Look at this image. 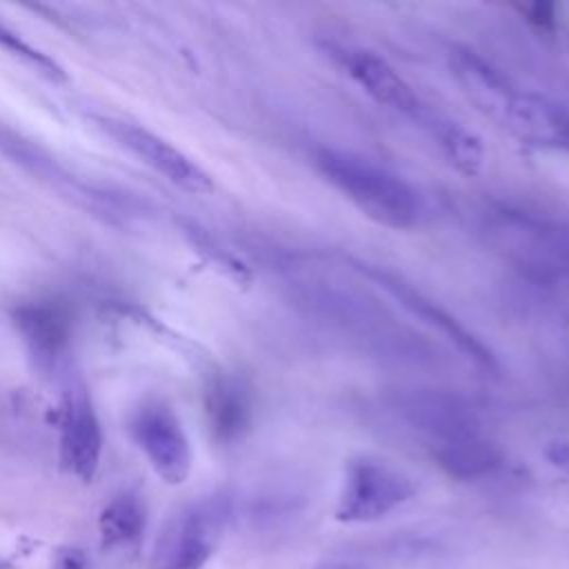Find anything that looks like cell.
Instances as JSON below:
<instances>
[{
	"label": "cell",
	"mask_w": 569,
	"mask_h": 569,
	"mask_svg": "<svg viewBox=\"0 0 569 569\" xmlns=\"http://www.w3.org/2000/svg\"><path fill=\"white\" fill-rule=\"evenodd\" d=\"M13 325L20 331L36 367L49 371L71 338V311L58 300H33L13 309Z\"/></svg>",
	"instance_id": "cell-11"
},
{
	"label": "cell",
	"mask_w": 569,
	"mask_h": 569,
	"mask_svg": "<svg viewBox=\"0 0 569 569\" xmlns=\"http://www.w3.org/2000/svg\"><path fill=\"white\" fill-rule=\"evenodd\" d=\"M0 47L4 51H9L11 56L20 58L24 64L36 69L38 73L47 76L49 80H56V82H64L67 80V71H64V67L58 60H53L49 53L40 51L38 47L29 44L27 40H22L16 31L7 29L4 24H0Z\"/></svg>",
	"instance_id": "cell-16"
},
{
	"label": "cell",
	"mask_w": 569,
	"mask_h": 569,
	"mask_svg": "<svg viewBox=\"0 0 569 569\" xmlns=\"http://www.w3.org/2000/svg\"><path fill=\"white\" fill-rule=\"evenodd\" d=\"M340 60L353 82L380 107L405 116H420L422 104L413 87L382 56L369 49H342Z\"/></svg>",
	"instance_id": "cell-12"
},
{
	"label": "cell",
	"mask_w": 569,
	"mask_h": 569,
	"mask_svg": "<svg viewBox=\"0 0 569 569\" xmlns=\"http://www.w3.org/2000/svg\"><path fill=\"white\" fill-rule=\"evenodd\" d=\"M133 436L153 471L167 485H182L193 465L189 438L180 418L164 405H147L133 420Z\"/></svg>",
	"instance_id": "cell-7"
},
{
	"label": "cell",
	"mask_w": 569,
	"mask_h": 569,
	"mask_svg": "<svg viewBox=\"0 0 569 569\" xmlns=\"http://www.w3.org/2000/svg\"><path fill=\"white\" fill-rule=\"evenodd\" d=\"M405 420L425 438L433 462L458 480H476L496 471L502 451L482 431L478 416L456 396L416 391L400 405Z\"/></svg>",
	"instance_id": "cell-1"
},
{
	"label": "cell",
	"mask_w": 569,
	"mask_h": 569,
	"mask_svg": "<svg viewBox=\"0 0 569 569\" xmlns=\"http://www.w3.org/2000/svg\"><path fill=\"white\" fill-rule=\"evenodd\" d=\"M431 131L440 144V149L445 151V156L451 160V164L460 173L471 178L482 169L485 147H482V140L473 131H469L460 122L442 120V118L431 120Z\"/></svg>",
	"instance_id": "cell-15"
},
{
	"label": "cell",
	"mask_w": 569,
	"mask_h": 569,
	"mask_svg": "<svg viewBox=\"0 0 569 569\" xmlns=\"http://www.w3.org/2000/svg\"><path fill=\"white\" fill-rule=\"evenodd\" d=\"M353 264L367 280L378 284L407 313H411L422 325H427L431 331H436L440 338H445L449 345H453L456 351L462 353L473 367H478L480 371H489V373L498 371V365H496V358L491 356V351L467 327H462L451 313H447L442 307H438L433 300H429L416 287H411L400 276H396L382 267L367 264V262H353Z\"/></svg>",
	"instance_id": "cell-5"
},
{
	"label": "cell",
	"mask_w": 569,
	"mask_h": 569,
	"mask_svg": "<svg viewBox=\"0 0 569 569\" xmlns=\"http://www.w3.org/2000/svg\"><path fill=\"white\" fill-rule=\"evenodd\" d=\"M551 467H556L569 482V440H553L545 451Z\"/></svg>",
	"instance_id": "cell-17"
},
{
	"label": "cell",
	"mask_w": 569,
	"mask_h": 569,
	"mask_svg": "<svg viewBox=\"0 0 569 569\" xmlns=\"http://www.w3.org/2000/svg\"><path fill=\"white\" fill-rule=\"evenodd\" d=\"M147 527V507L136 491L113 496L98 516V533L104 549L138 545Z\"/></svg>",
	"instance_id": "cell-14"
},
{
	"label": "cell",
	"mask_w": 569,
	"mask_h": 569,
	"mask_svg": "<svg viewBox=\"0 0 569 569\" xmlns=\"http://www.w3.org/2000/svg\"><path fill=\"white\" fill-rule=\"evenodd\" d=\"M102 453V431L91 400L80 385L64 393L60 416V465L80 482H91Z\"/></svg>",
	"instance_id": "cell-9"
},
{
	"label": "cell",
	"mask_w": 569,
	"mask_h": 569,
	"mask_svg": "<svg viewBox=\"0 0 569 569\" xmlns=\"http://www.w3.org/2000/svg\"><path fill=\"white\" fill-rule=\"evenodd\" d=\"M93 120L104 133H109L122 147L133 151L138 158H142L149 167H153L158 173H162L176 187H180L189 193H211L213 191V178L198 162H193L187 153H182L167 140L158 138L156 133H151L142 127H136L131 122L113 120V118L93 116Z\"/></svg>",
	"instance_id": "cell-6"
},
{
	"label": "cell",
	"mask_w": 569,
	"mask_h": 569,
	"mask_svg": "<svg viewBox=\"0 0 569 569\" xmlns=\"http://www.w3.org/2000/svg\"><path fill=\"white\" fill-rule=\"evenodd\" d=\"M418 493L413 478L387 458L358 453L345 462L333 518L342 525L378 522Z\"/></svg>",
	"instance_id": "cell-4"
},
{
	"label": "cell",
	"mask_w": 569,
	"mask_h": 569,
	"mask_svg": "<svg viewBox=\"0 0 569 569\" xmlns=\"http://www.w3.org/2000/svg\"><path fill=\"white\" fill-rule=\"evenodd\" d=\"M87 556L76 547H64L56 556V569H84Z\"/></svg>",
	"instance_id": "cell-18"
},
{
	"label": "cell",
	"mask_w": 569,
	"mask_h": 569,
	"mask_svg": "<svg viewBox=\"0 0 569 569\" xmlns=\"http://www.w3.org/2000/svg\"><path fill=\"white\" fill-rule=\"evenodd\" d=\"M0 151L11 156L18 164L27 167L29 171L38 173L42 180H49L51 187H56L60 193L69 196L78 204H82V207H87V209H91L100 216H107V218L122 216V209H120V204L113 196L73 178L53 158H49L36 144L22 140L20 136L0 129Z\"/></svg>",
	"instance_id": "cell-10"
},
{
	"label": "cell",
	"mask_w": 569,
	"mask_h": 569,
	"mask_svg": "<svg viewBox=\"0 0 569 569\" xmlns=\"http://www.w3.org/2000/svg\"><path fill=\"white\" fill-rule=\"evenodd\" d=\"M231 520V498L202 496L176 511L151 549L149 569H204L218 551Z\"/></svg>",
	"instance_id": "cell-3"
},
{
	"label": "cell",
	"mask_w": 569,
	"mask_h": 569,
	"mask_svg": "<svg viewBox=\"0 0 569 569\" xmlns=\"http://www.w3.org/2000/svg\"><path fill=\"white\" fill-rule=\"evenodd\" d=\"M204 407L211 433L222 445L242 438L251 425V393L240 378H216L207 389Z\"/></svg>",
	"instance_id": "cell-13"
},
{
	"label": "cell",
	"mask_w": 569,
	"mask_h": 569,
	"mask_svg": "<svg viewBox=\"0 0 569 569\" xmlns=\"http://www.w3.org/2000/svg\"><path fill=\"white\" fill-rule=\"evenodd\" d=\"M316 167L369 220L389 229H411L418 224L422 204L416 189L387 167L333 147L316 151Z\"/></svg>",
	"instance_id": "cell-2"
},
{
	"label": "cell",
	"mask_w": 569,
	"mask_h": 569,
	"mask_svg": "<svg viewBox=\"0 0 569 569\" xmlns=\"http://www.w3.org/2000/svg\"><path fill=\"white\" fill-rule=\"evenodd\" d=\"M493 122L520 142L569 151V109L545 96L513 87Z\"/></svg>",
	"instance_id": "cell-8"
}]
</instances>
